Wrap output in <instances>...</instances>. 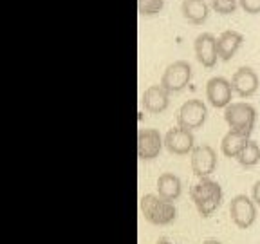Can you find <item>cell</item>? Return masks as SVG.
Segmentation results:
<instances>
[{
    "label": "cell",
    "mask_w": 260,
    "mask_h": 244,
    "mask_svg": "<svg viewBox=\"0 0 260 244\" xmlns=\"http://www.w3.org/2000/svg\"><path fill=\"white\" fill-rule=\"evenodd\" d=\"M217 168V152L210 145H199L191 150V170L199 179L210 177Z\"/></svg>",
    "instance_id": "ba28073f"
},
{
    "label": "cell",
    "mask_w": 260,
    "mask_h": 244,
    "mask_svg": "<svg viewBox=\"0 0 260 244\" xmlns=\"http://www.w3.org/2000/svg\"><path fill=\"white\" fill-rule=\"evenodd\" d=\"M237 159H239L240 165L246 168L255 167L256 163L260 161V145L256 141H253V139H249V143L244 146V150L240 152Z\"/></svg>",
    "instance_id": "ac0fdd59"
},
{
    "label": "cell",
    "mask_w": 260,
    "mask_h": 244,
    "mask_svg": "<svg viewBox=\"0 0 260 244\" xmlns=\"http://www.w3.org/2000/svg\"><path fill=\"white\" fill-rule=\"evenodd\" d=\"M239 0H211V8L215 9L219 15H232L235 13Z\"/></svg>",
    "instance_id": "ffe728a7"
},
{
    "label": "cell",
    "mask_w": 260,
    "mask_h": 244,
    "mask_svg": "<svg viewBox=\"0 0 260 244\" xmlns=\"http://www.w3.org/2000/svg\"><path fill=\"white\" fill-rule=\"evenodd\" d=\"M232 94L233 87L232 81H228L222 76L210 78L206 83V98L211 107L215 109H226L232 103Z\"/></svg>",
    "instance_id": "9c48e42d"
},
{
    "label": "cell",
    "mask_w": 260,
    "mask_h": 244,
    "mask_svg": "<svg viewBox=\"0 0 260 244\" xmlns=\"http://www.w3.org/2000/svg\"><path fill=\"white\" fill-rule=\"evenodd\" d=\"M193 134L183 127H172L165 134V146L174 156H186L193 150Z\"/></svg>",
    "instance_id": "30bf717a"
},
{
    "label": "cell",
    "mask_w": 260,
    "mask_h": 244,
    "mask_svg": "<svg viewBox=\"0 0 260 244\" xmlns=\"http://www.w3.org/2000/svg\"><path fill=\"white\" fill-rule=\"evenodd\" d=\"M170 103V93L159 83V85H150L143 93V105L150 114H161L168 109Z\"/></svg>",
    "instance_id": "4fadbf2b"
},
{
    "label": "cell",
    "mask_w": 260,
    "mask_h": 244,
    "mask_svg": "<svg viewBox=\"0 0 260 244\" xmlns=\"http://www.w3.org/2000/svg\"><path fill=\"white\" fill-rule=\"evenodd\" d=\"M190 195L201 216L210 217L211 214L220 206V201H222V188H220V185L217 183V181H213V179L203 177L191 187Z\"/></svg>",
    "instance_id": "6da1fadb"
},
{
    "label": "cell",
    "mask_w": 260,
    "mask_h": 244,
    "mask_svg": "<svg viewBox=\"0 0 260 244\" xmlns=\"http://www.w3.org/2000/svg\"><path fill=\"white\" fill-rule=\"evenodd\" d=\"M251 197H253V201H255L256 206H260V179H258V181H256L255 185H253Z\"/></svg>",
    "instance_id": "7402d4cb"
},
{
    "label": "cell",
    "mask_w": 260,
    "mask_h": 244,
    "mask_svg": "<svg viewBox=\"0 0 260 244\" xmlns=\"http://www.w3.org/2000/svg\"><path fill=\"white\" fill-rule=\"evenodd\" d=\"M249 143V136L237 132V130H230L220 141V150L226 158H239V154L244 150V146Z\"/></svg>",
    "instance_id": "2e32d148"
},
{
    "label": "cell",
    "mask_w": 260,
    "mask_h": 244,
    "mask_svg": "<svg viewBox=\"0 0 260 244\" xmlns=\"http://www.w3.org/2000/svg\"><path fill=\"white\" fill-rule=\"evenodd\" d=\"M165 6V0H138V11L139 15L148 16L159 13Z\"/></svg>",
    "instance_id": "d6986e66"
},
{
    "label": "cell",
    "mask_w": 260,
    "mask_h": 244,
    "mask_svg": "<svg viewBox=\"0 0 260 244\" xmlns=\"http://www.w3.org/2000/svg\"><path fill=\"white\" fill-rule=\"evenodd\" d=\"M244 42V37L239 31H233V29H228L217 38V49H219V58L224 62L232 60L237 54V51L240 49Z\"/></svg>",
    "instance_id": "5bb4252c"
},
{
    "label": "cell",
    "mask_w": 260,
    "mask_h": 244,
    "mask_svg": "<svg viewBox=\"0 0 260 244\" xmlns=\"http://www.w3.org/2000/svg\"><path fill=\"white\" fill-rule=\"evenodd\" d=\"M224 119H226L230 130H237L242 134H251L256 121V110L253 105L246 102H235L224 109Z\"/></svg>",
    "instance_id": "3957f363"
},
{
    "label": "cell",
    "mask_w": 260,
    "mask_h": 244,
    "mask_svg": "<svg viewBox=\"0 0 260 244\" xmlns=\"http://www.w3.org/2000/svg\"><path fill=\"white\" fill-rule=\"evenodd\" d=\"M191 80V65L186 60H177L165 69L161 76V85L168 93H181Z\"/></svg>",
    "instance_id": "277c9868"
},
{
    "label": "cell",
    "mask_w": 260,
    "mask_h": 244,
    "mask_svg": "<svg viewBox=\"0 0 260 244\" xmlns=\"http://www.w3.org/2000/svg\"><path fill=\"white\" fill-rule=\"evenodd\" d=\"M258 76L251 67H240L232 76V87L233 93H237L240 98H249L258 90Z\"/></svg>",
    "instance_id": "7c38bea8"
},
{
    "label": "cell",
    "mask_w": 260,
    "mask_h": 244,
    "mask_svg": "<svg viewBox=\"0 0 260 244\" xmlns=\"http://www.w3.org/2000/svg\"><path fill=\"white\" fill-rule=\"evenodd\" d=\"M165 138L155 129H141L138 132V158L141 161H150L161 154Z\"/></svg>",
    "instance_id": "52a82bcc"
},
{
    "label": "cell",
    "mask_w": 260,
    "mask_h": 244,
    "mask_svg": "<svg viewBox=\"0 0 260 244\" xmlns=\"http://www.w3.org/2000/svg\"><path fill=\"white\" fill-rule=\"evenodd\" d=\"M195 56L199 60V64L206 69L215 67L217 60H219V49H217V38L211 33H203L195 38Z\"/></svg>",
    "instance_id": "8fae6325"
},
{
    "label": "cell",
    "mask_w": 260,
    "mask_h": 244,
    "mask_svg": "<svg viewBox=\"0 0 260 244\" xmlns=\"http://www.w3.org/2000/svg\"><path fill=\"white\" fill-rule=\"evenodd\" d=\"M139 210H141L143 217L155 226H167V224L174 223L175 216H177L174 203L165 201L155 194L143 195L141 201H139Z\"/></svg>",
    "instance_id": "7a4b0ae2"
},
{
    "label": "cell",
    "mask_w": 260,
    "mask_h": 244,
    "mask_svg": "<svg viewBox=\"0 0 260 244\" xmlns=\"http://www.w3.org/2000/svg\"><path fill=\"white\" fill-rule=\"evenodd\" d=\"M206 105L201 100H188L181 105L177 114L179 127H183L186 130H195L201 129L206 121Z\"/></svg>",
    "instance_id": "8992f818"
},
{
    "label": "cell",
    "mask_w": 260,
    "mask_h": 244,
    "mask_svg": "<svg viewBox=\"0 0 260 244\" xmlns=\"http://www.w3.org/2000/svg\"><path fill=\"white\" fill-rule=\"evenodd\" d=\"M203 244H220L219 240H215V239H208V240H204Z\"/></svg>",
    "instance_id": "603a6c76"
},
{
    "label": "cell",
    "mask_w": 260,
    "mask_h": 244,
    "mask_svg": "<svg viewBox=\"0 0 260 244\" xmlns=\"http://www.w3.org/2000/svg\"><path fill=\"white\" fill-rule=\"evenodd\" d=\"M181 192H183V185H181V179H179L175 174L165 172V174L159 175V179H157V195L159 197H162L165 201L174 203L175 199H179Z\"/></svg>",
    "instance_id": "9a60e30c"
},
{
    "label": "cell",
    "mask_w": 260,
    "mask_h": 244,
    "mask_svg": "<svg viewBox=\"0 0 260 244\" xmlns=\"http://www.w3.org/2000/svg\"><path fill=\"white\" fill-rule=\"evenodd\" d=\"M240 8L249 15H256L260 13V0H239Z\"/></svg>",
    "instance_id": "44dd1931"
},
{
    "label": "cell",
    "mask_w": 260,
    "mask_h": 244,
    "mask_svg": "<svg viewBox=\"0 0 260 244\" xmlns=\"http://www.w3.org/2000/svg\"><path fill=\"white\" fill-rule=\"evenodd\" d=\"M208 8L206 0H183V16L191 24L199 25L206 22L208 18Z\"/></svg>",
    "instance_id": "e0dca14e"
},
{
    "label": "cell",
    "mask_w": 260,
    "mask_h": 244,
    "mask_svg": "<svg viewBox=\"0 0 260 244\" xmlns=\"http://www.w3.org/2000/svg\"><path fill=\"white\" fill-rule=\"evenodd\" d=\"M230 216L235 226L248 230L256 219V204L248 195H235L230 203Z\"/></svg>",
    "instance_id": "5b68a950"
}]
</instances>
